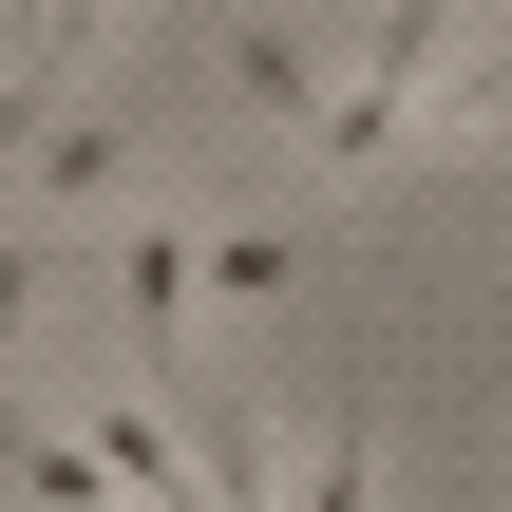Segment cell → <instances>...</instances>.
<instances>
[{
    "instance_id": "1",
    "label": "cell",
    "mask_w": 512,
    "mask_h": 512,
    "mask_svg": "<svg viewBox=\"0 0 512 512\" xmlns=\"http://www.w3.org/2000/svg\"><path fill=\"white\" fill-rule=\"evenodd\" d=\"M437 38H456V0H380V38H361V76L304 114L323 133V171H380L399 133H418V76H437Z\"/></svg>"
},
{
    "instance_id": "2",
    "label": "cell",
    "mask_w": 512,
    "mask_h": 512,
    "mask_svg": "<svg viewBox=\"0 0 512 512\" xmlns=\"http://www.w3.org/2000/svg\"><path fill=\"white\" fill-rule=\"evenodd\" d=\"M95 266H114V323H133V380H171V342H190V304H209V285H190V228L152 209V228H114Z\"/></svg>"
},
{
    "instance_id": "3",
    "label": "cell",
    "mask_w": 512,
    "mask_h": 512,
    "mask_svg": "<svg viewBox=\"0 0 512 512\" xmlns=\"http://www.w3.org/2000/svg\"><path fill=\"white\" fill-rule=\"evenodd\" d=\"M19 152H38V190H57V209H114V171H133L95 114H57V133H19Z\"/></svg>"
},
{
    "instance_id": "4",
    "label": "cell",
    "mask_w": 512,
    "mask_h": 512,
    "mask_svg": "<svg viewBox=\"0 0 512 512\" xmlns=\"http://www.w3.org/2000/svg\"><path fill=\"white\" fill-rule=\"evenodd\" d=\"M285 512H380V418H323V456H304Z\"/></svg>"
},
{
    "instance_id": "5",
    "label": "cell",
    "mask_w": 512,
    "mask_h": 512,
    "mask_svg": "<svg viewBox=\"0 0 512 512\" xmlns=\"http://www.w3.org/2000/svg\"><path fill=\"white\" fill-rule=\"evenodd\" d=\"M0 475H19L38 512H114V494H95V456H76V437H0Z\"/></svg>"
},
{
    "instance_id": "6",
    "label": "cell",
    "mask_w": 512,
    "mask_h": 512,
    "mask_svg": "<svg viewBox=\"0 0 512 512\" xmlns=\"http://www.w3.org/2000/svg\"><path fill=\"white\" fill-rule=\"evenodd\" d=\"M95 38H114V0H38V76H76Z\"/></svg>"
},
{
    "instance_id": "7",
    "label": "cell",
    "mask_w": 512,
    "mask_h": 512,
    "mask_svg": "<svg viewBox=\"0 0 512 512\" xmlns=\"http://www.w3.org/2000/svg\"><path fill=\"white\" fill-rule=\"evenodd\" d=\"M0 342H38V247H0Z\"/></svg>"
},
{
    "instance_id": "8",
    "label": "cell",
    "mask_w": 512,
    "mask_h": 512,
    "mask_svg": "<svg viewBox=\"0 0 512 512\" xmlns=\"http://www.w3.org/2000/svg\"><path fill=\"white\" fill-rule=\"evenodd\" d=\"M19 133H38V95H0V152H19Z\"/></svg>"
},
{
    "instance_id": "9",
    "label": "cell",
    "mask_w": 512,
    "mask_h": 512,
    "mask_svg": "<svg viewBox=\"0 0 512 512\" xmlns=\"http://www.w3.org/2000/svg\"><path fill=\"white\" fill-rule=\"evenodd\" d=\"M266 19H304V0H266Z\"/></svg>"
}]
</instances>
